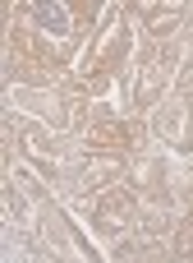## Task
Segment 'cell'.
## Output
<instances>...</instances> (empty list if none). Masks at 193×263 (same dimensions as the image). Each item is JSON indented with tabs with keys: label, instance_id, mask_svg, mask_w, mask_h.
<instances>
[{
	"label": "cell",
	"instance_id": "6da1fadb",
	"mask_svg": "<svg viewBox=\"0 0 193 263\" xmlns=\"http://www.w3.org/2000/svg\"><path fill=\"white\" fill-rule=\"evenodd\" d=\"M134 143H138V125H124V120H101V125L88 129V153H111V157H120V153H129Z\"/></svg>",
	"mask_w": 193,
	"mask_h": 263
},
{
	"label": "cell",
	"instance_id": "7a4b0ae2",
	"mask_svg": "<svg viewBox=\"0 0 193 263\" xmlns=\"http://www.w3.org/2000/svg\"><path fill=\"white\" fill-rule=\"evenodd\" d=\"M9 46H14V60H23V65H32V69H55L60 65V55L41 42V37H32V32H23V28H14V37H9Z\"/></svg>",
	"mask_w": 193,
	"mask_h": 263
},
{
	"label": "cell",
	"instance_id": "3957f363",
	"mask_svg": "<svg viewBox=\"0 0 193 263\" xmlns=\"http://www.w3.org/2000/svg\"><path fill=\"white\" fill-rule=\"evenodd\" d=\"M97 208H101L106 222H129V217H134V194H129V190H111V194H101Z\"/></svg>",
	"mask_w": 193,
	"mask_h": 263
},
{
	"label": "cell",
	"instance_id": "277c9868",
	"mask_svg": "<svg viewBox=\"0 0 193 263\" xmlns=\"http://www.w3.org/2000/svg\"><path fill=\"white\" fill-rule=\"evenodd\" d=\"M32 14H37V18L46 23V28H69V23H65V9H55V5H51V9L41 5V9H32Z\"/></svg>",
	"mask_w": 193,
	"mask_h": 263
},
{
	"label": "cell",
	"instance_id": "5b68a950",
	"mask_svg": "<svg viewBox=\"0 0 193 263\" xmlns=\"http://www.w3.org/2000/svg\"><path fill=\"white\" fill-rule=\"evenodd\" d=\"M180 250H184V254H193V213L184 217V227H180Z\"/></svg>",
	"mask_w": 193,
	"mask_h": 263
}]
</instances>
